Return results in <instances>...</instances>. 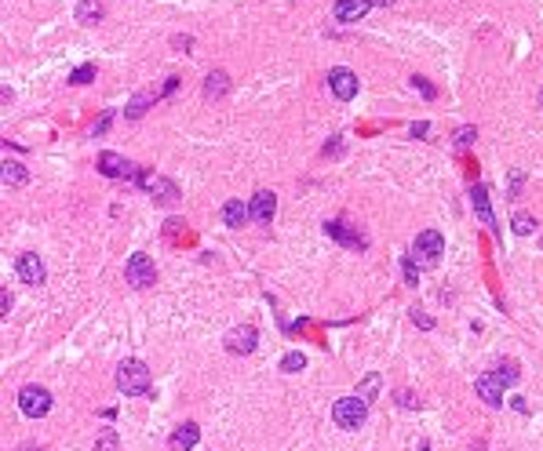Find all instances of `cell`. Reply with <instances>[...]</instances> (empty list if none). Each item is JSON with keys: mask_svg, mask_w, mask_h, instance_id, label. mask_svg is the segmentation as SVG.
Instances as JSON below:
<instances>
[{"mask_svg": "<svg viewBox=\"0 0 543 451\" xmlns=\"http://www.w3.org/2000/svg\"><path fill=\"white\" fill-rule=\"evenodd\" d=\"M150 382H153V375H150V367L142 364V361H124L117 367V390L124 397H146L150 393Z\"/></svg>", "mask_w": 543, "mask_h": 451, "instance_id": "1", "label": "cell"}, {"mask_svg": "<svg viewBox=\"0 0 543 451\" xmlns=\"http://www.w3.org/2000/svg\"><path fill=\"white\" fill-rule=\"evenodd\" d=\"M332 418L339 429H361L365 418H369V400H365L361 393L358 397H339L332 404Z\"/></svg>", "mask_w": 543, "mask_h": 451, "instance_id": "2", "label": "cell"}, {"mask_svg": "<svg viewBox=\"0 0 543 451\" xmlns=\"http://www.w3.org/2000/svg\"><path fill=\"white\" fill-rule=\"evenodd\" d=\"M19 411L26 418H44L47 411H52V393H47L44 386H37V382H26L19 390Z\"/></svg>", "mask_w": 543, "mask_h": 451, "instance_id": "3", "label": "cell"}, {"mask_svg": "<svg viewBox=\"0 0 543 451\" xmlns=\"http://www.w3.org/2000/svg\"><path fill=\"white\" fill-rule=\"evenodd\" d=\"M124 277H128V284H132V287H150L157 280V266H153L150 255L135 251L132 259L124 262Z\"/></svg>", "mask_w": 543, "mask_h": 451, "instance_id": "4", "label": "cell"}, {"mask_svg": "<svg viewBox=\"0 0 543 451\" xmlns=\"http://www.w3.org/2000/svg\"><path fill=\"white\" fill-rule=\"evenodd\" d=\"M222 346H227V353H234V357H248V353L259 346V331H255L252 324H237V328L227 331Z\"/></svg>", "mask_w": 543, "mask_h": 451, "instance_id": "5", "label": "cell"}, {"mask_svg": "<svg viewBox=\"0 0 543 451\" xmlns=\"http://www.w3.org/2000/svg\"><path fill=\"white\" fill-rule=\"evenodd\" d=\"M412 251H416L427 266H434L441 255H445V237H441L438 230H423V233H416V244H412Z\"/></svg>", "mask_w": 543, "mask_h": 451, "instance_id": "6", "label": "cell"}, {"mask_svg": "<svg viewBox=\"0 0 543 451\" xmlns=\"http://www.w3.org/2000/svg\"><path fill=\"white\" fill-rule=\"evenodd\" d=\"M15 269H19V280L29 284V287H40V284L47 280L44 259H40L37 251H22V255H19V266H15Z\"/></svg>", "mask_w": 543, "mask_h": 451, "instance_id": "7", "label": "cell"}, {"mask_svg": "<svg viewBox=\"0 0 543 451\" xmlns=\"http://www.w3.org/2000/svg\"><path fill=\"white\" fill-rule=\"evenodd\" d=\"M503 379H500V372H485V375H477L474 379V390H477V397L485 400L489 408H500L503 404Z\"/></svg>", "mask_w": 543, "mask_h": 451, "instance_id": "8", "label": "cell"}, {"mask_svg": "<svg viewBox=\"0 0 543 451\" xmlns=\"http://www.w3.org/2000/svg\"><path fill=\"white\" fill-rule=\"evenodd\" d=\"M328 88H332V95H335L339 102H350V99L358 95V73L335 66V70H328Z\"/></svg>", "mask_w": 543, "mask_h": 451, "instance_id": "9", "label": "cell"}, {"mask_svg": "<svg viewBox=\"0 0 543 451\" xmlns=\"http://www.w3.org/2000/svg\"><path fill=\"white\" fill-rule=\"evenodd\" d=\"M99 171L106 175V179H139V168L128 164V160L121 153H99Z\"/></svg>", "mask_w": 543, "mask_h": 451, "instance_id": "10", "label": "cell"}, {"mask_svg": "<svg viewBox=\"0 0 543 451\" xmlns=\"http://www.w3.org/2000/svg\"><path fill=\"white\" fill-rule=\"evenodd\" d=\"M146 193H153L161 204H171L175 197H179V189H175V182L171 179H161V175H150V171H139V179H135Z\"/></svg>", "mask_w": 543, "mask_h": 451, "instance_id": "11", "label": "cell"}, {"mask_svg": "<svg viewBox=\"0 0 543 451\" xmlns=\"http://www.w3.org/2000/svg\"><path fill=\"white\" fill-rule=\"evenodd\" d=\"M277 215V193L274 189H259L252 197V219L259 222V226H270Z\"/></svg>", "mask_w": 543, "mask_h": 451, "instance_id": "12", "label": "cell"}, {"mask_svg": "<svg viewBox=\"0 0 543 451\" xmlns=\"http://www.w3.org/2000/svg\"><path fill=\"white\" fill-rule=\"evenodd\" d=\"M325 233H328V237H335V240H339V244H346V248H358V251L369 248V237H361L358 230H346V222H343V219L325 222Z\"/></svg>", "mask_w": 543, "mask_h": 451, "instance_id": "13", "label": "cell"}, {"mask_svg": "<svg viewBox=\"0 0 543 451\" xmlns=\"http://www.w3.org/2000/svg\"><path fill=\"white\" fill-rule=\"evenodd\" d=\"M471 207H474V215L482 219V226H489L492 233H496V215H492V204H489V189L477 182L471 186Z\"/></svg>", "mask_w": 543, "mask_h": 451, "instance_id": "14", "label": "cell"}, {"mask_svg": "<svg viewBox=\"0 0 543 451\" xmlns=\"http://www.w3.org/2000/svg\"><path fill=\"white\" fill-rule=\"evenodd\" d=\"M369 8H372V0H335L332 15L339 22H361L365 15H369Z\"/></svg>", "mask_w": 543, "mask_h": 451, "instance_id": "15", "label": "cell"}, {"mask_svg": "<svg viewBox=\"0 0 543 451\" xmlns=\"http://www.w3.org/2000/svg\"><path fill=\"white\" fill-rule=\"evenodd\" d=\"M197 441H201V426H197V422H183L179 429L171 433L168 448H171V451H194Z\"/></svg>", "mask_w": 543, "mask_h": 451, "instance_id": "16", "label": "cell"}, {"mask_svg": "<svg viewBox=\"0 0 543 451\" xmlns=\"http://www.w3.org/2000/svg\"><path fill=\"white\" fill-rule=\"evenodd\" d=\"M248 219H252V204H241V200H227V204H222V222H227L230 230H241Z\"/></svg>", "mask_w": 543, "mask_h": 451, "instance_id": "17", "label": "cell"}, {"mask_svg": "<svg viewBox=\"0 0 543 451\" xmlns=\"http://www.w3.org/2000/svg\"><path fill=\"white\" fill-rule=\"evenodd\" d=\"M230 91V73L227 70H212L208 77H204V99H222V95Z\"/></svg>", "mask_w": 543, "mask_h": 451, "instance_id": "18", "label": "cell"}, {"mask_svg": "<svg viewBox=\"0 0 543 451\" xmlns=\"http://www.w3.org/2000/svg\"><path fill=\"white\" fill-rule=\"evenodd\" d=\"M102 19H106V4H102V0H81V4H77V22H81V26H95Z\"/></svg>", "mask_w": 543, "mask_h": 451, "instance_id": "19", "label": "cell"}, {"mask_svg": "<svg viewBox=\"0 0 543 451\" xmlns=\"http://www.w3.org/2000/svg\"><path fill=\"white\" fill-rule=\"evenodd\" d=\"M26 182H29V171L19 164V160H4V186L8 189H19Z\"/></svg>", "mask_w": 543, "mask_h": 451, "instance_id": "20", "label": "cell"}, {"mask_svg": "<svg viewBox=\"0 0 543 451\" xmlns=\"http://www.w3.org/2000/svg\"><path fill=\"white\" fill-rule=\"evenodd\" d=\"M150 102H153V95H135V99L128 102L124 117L128 120H142V117H146V109H150Z\"/></svg>", "mask_w": 543, "mask_h": 451, "instance_id": "21", "label": "cell"}, {"mask_svg": "<svg viewBox=\"0 0 543 451\" xmlns=\"http://www.w3.org/2000/svg\"><path fill=\"white\" fill-rule=\"evenodd\" d=\"M95 451H121V437H117V429H102L99 437H95Z\"/></svg>", "mask_w": 543, "mask_h": 451, "instance_id": "22", "label": "cell"}, {"mask_svg": "<svg viewBox=\"0 0 543 451\" xmlns=\"http://www.w3.org/2000/svg\"><path fill=\"white\" fill-rule=\"evenodd\" d=\"M510 230H514L518 237H529V233L536 230V219H533V215H525V212H518L514 219H510Z\"/></svg>", "mask_w": 543, "mask_h": 451, "instance_id": "23", "label": "cell"}, {"mask_svg": "<svg viewBox=\"0 0 543 451\" xmlns=\"http://www.w3.org/2000/svg\"><path fill=\"white\" fill-rule=\"evenodd\" d=\"M303 367H307V357H303V353H284L281 357V372H303Z\"/></svg>", "mask_w": 543, "mask_h": 451, "instance_id": "24", "label": "cell"}, {"mask_svg": "<svg viewBox=\"0 0 543 451\" xmlns=\"http://www.w3.org/2000/svg\"><path fill=\"white\" fill-rule=\"evenodd\" d=\"M91 80H95V66H91V62H84V66H77L70 73V84H91Z\"/></svg>", "mask_w": 543, "mask_h": 451, "instance_id": "25", "label": "cell"}, {"mask_svg": "<svg viewBox=\"0 0 543 451\" xmlns=\"http://www.w3.org/2000/svg\"><path fill=\"white\" fill-rule=\"evenodd\" d=\"M496 372H500V379H503L507 386H514V382L521 379V372H518V361H503V364L496 367Z\"/></svg>", "mask_w": 543, "mask_h": 451, "instance_id": "26", "label": "cell"}, {"mask_svg": "<svg viewBox=\"0 0 543 451\" xmlns=\"http://www.w3.org/2000/svg\"><path fill=\"white\" fill-rule=\"evenodd\" d=\"M109 124H114V109H106V113H102V117H99V120H95V127H91V135H95V139H102V135L109 132Z\"/></svg>", "mask_w": 543, "mask_h": 451, "instance_id": "27", "label": "cell"}, {"mask_svg": "<svg viewBox=\"0 0 543 451\" xmlns=\"http://www.w3.org/2000/svg\"><path fill=\"white\" fill-rule=\"evenodd\" d=\"M477 139V127H471V124H463L459 132H456V146H471V142Z\"/></svg>", "mask_w": 543, "mask_h": 451, "instance_id": "28", "label": "cell"}, {"mask_svg": "<svg viewBox=\"0 0 543 451\" xmlns=\"http://www.w3.org/2000/svg\"><path fill=\"white\" fill-rule=\"evenodd\" d=\"M401 269H405V280H408L412 287H416V284H420V269H416V262L405 259V262H401Z\"/></svg>", "mask_w": 543, "mask_h": 451, "instance_id": "29", "label": "cell"}, {"mask_svg": "<svg viewBox=\"0 0 543 451\" xmlns=\"http://www.w3.org/2000/svg\"><path fill=\"white\" fill-rule=\"evenodd\" d=\"M397 404H401V408H420V400L412 397L408 390H397Z\"/></svg>", "mask_w": 543, "mask_h": 451, "instance_id": "30", "label": "cell"}, {"mask_svg": "<svg viewBox=\"0 0 543 451\" xmlns=\"http://www.w3.org/2000/svg\"><path fill=\"white\" fill-rule=\"evenodd\" d=\"M412 84H416V88L423 91V99H434V95H438L434 88H430V84H427V77H412Z\"/></svg>", "mask_w": 543, "mask_h": 451, "instance_id": "31", "label": "cell"}, {"mask_svg": "<svg viewBox=\"0 0 543 451\" xmlns=\"http://www.w3.org/2000/svg\"><path fill=\"white\" fill-rule=\"evenodd\" d=\"M412 320H416V324H420L423 331H430V328H434V320H430L423 310H412Z\"/></svg>", "mask_w": 543, "mask_h": 451, "instance_id": "32", "label": "cell"}, {"mask_svg": "<svg viewBox=\"0 0 543 451\" xmlns=\"http://www.w3.org/2000/svg\"><path fill=\"white\" fill-rule=\"evenodd\" d=\"M171 44L179 47V52H190V47H194V37H186V33H175V37H171Z\"/></svg>", "mask_w": 543, "mask_h": 451, "instance_id": "33", "label": "cell"}, {"mask_svg": "<svg viewBox=\"0 0 543 451\" xmlns=\"http://www.w3.org/2000/svg\"><path fill=\"white\" fill-rule=\"evenodd\" d=\"M521 182H525V171L510 175V197H518V193H521Z\"/></svg>", "mask_w": 543, "mask_h": 451, "instance_id": "34", "label": "cell"}, {"mask_svg": "<svg viewBox=\"0 0 543 451\" xmlns=\"http://www.w3.org/2000/svg\"><path fill=\"white\" fill-rule=\"evenodd\" d=\"M8 310H11V295L4 292V295H0V313H4V317H8Z\"/></svg>", "mask_w": 543, "mask_h": 451, "instance_id": "35", "label": "cell"}, {"mask_svg": "<svg viewBox=\"0 0 543 451\" xmlns=\"http://www.w3.org/2000/svg\"><path fill=\"white\" fill-rule=\"evenodd\" d=\"M175 88H179V77H168V84H165V95H171Z\"/></svg>", "mask_w": 543, "mask_h": 451, "instance_id": "36", "label": "cell"}, {"mask_svg": "<svg viewBox=\"0 0 543 451\" xmlns=\"http://www.w3.org/2000/svg\"><path fill=\"white\" fill-rule=\"evenodd\" d=\"M376 8H390V4H397V0H372Z\"/></svg>", "mask_w": 543, "mask_h": 451, "instance_id": "37", "label": "cell"}, {"mask_svg": "<svg viewBox=\"0 0 543 451\" xmlns=\"http://www.w3.org/2000/svg\"><path fill=\"white\" fill-rule=\"evenodd\" d=\"M22 451H44V448H40V444H26Z\"/></svg>", "mask_w": 543, "mask_h": 451, "instance_id": "38", "label": "cell"}, {"mask_svg": "<svg viewBox=\"0 0 543 451\" xmlns=\"http://www.w3.org/2000/svg\"><path fill=\"white\" fill-rule=\"evenodd\" d=\"M540 106H543V95H540Z\"/></svg>", "mask_w": 543, "mask_h": 451, "instance_id": "39", "label": "cell"}]
</instances>
